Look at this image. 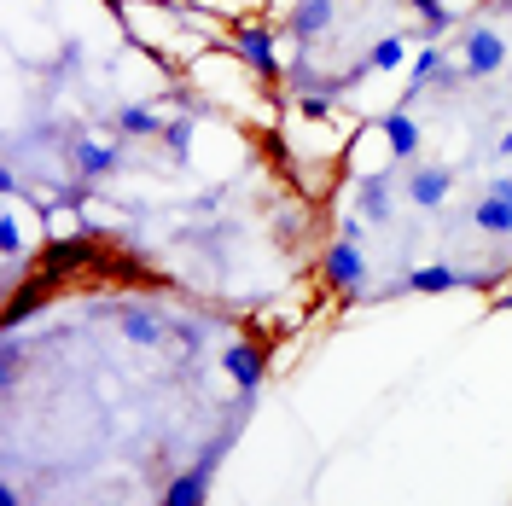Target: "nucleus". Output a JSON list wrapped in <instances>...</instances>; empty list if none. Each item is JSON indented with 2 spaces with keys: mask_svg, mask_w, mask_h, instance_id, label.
I'll list each match as a JSON object with an SVG mask.
<instances>
[{
  "mask_svg": "<svg viewBox=\"0 0 512 506\" xmlns=\"http://www.w3.org/2000/svg\"><path fill=\"white\" fill-rule=\"evenodd\" d=\"M460 64H466V76H495L507 64V41L495 30H483V24H472L460 35Z\"/></svg>",
  "mask_w": 512,
  "mask_h": 506,
  "instance_id": "1",
  "label": "nucleus"
},
{
  "mask_svg": "<svg viewBox=\"0 0 512 506\" xmlns=\"http://www.w3.org/2000/svg\"><path fill=\"white\" fill-rule=\"evenodd\" d=\"M320 268H326V280L338 285V291H350V297H361V291H367V256L355 251V239H344V245H332Z\"/></svg>",
  "mask_w": 512,
  "mask_h": 506,
  "instance_id": "2",
  "label": "nucleus"
},
{
  "mask_svg": "<svg viewBox=\"0 0 512 506\" xmlns=\"http://www.w3.org/2000/svg\"><path fill=\"white\" fill-rule=\"evenodd\" d=\"M233 41H239V53L251 59V70L262 76V82H280V59H274V30H268V24H239V30H233Z\"/></svg>",
  "mask_w": 512,
  "mask_h": 506,
  "instance_id": "3",
  "label": "nucleus"
},
{
  "mask_svg": "<svg viewBox=\"0 0 512 506\" xmlns=\"http://www.w3.org/2000/svg\"><path fill=\"white\" fill-rule=\"evenodd\" d=\"M373 128H379L384 140H390V158H396V163H408V158L419 152V123L408 117V111H402V105H396V111H384Z\"/></svg>",
  "mask_w": 512,
  "mask_h": 506,
  "instance_id": "4",
  "label": "nucleus"
},
{
  "mask_svg": "<svg viewBox=\"0 0 512 506\" xmlns=\"http://www.w3.org/2000/svg\"><path fill=\"white\" fill-rule=\"evenodd\" d=\"M123 338H128V344H140V349H158L163 338H169V326H163L146 303H134V309L123 315Z\"/></svg>",
  "mask_w": 512,
  "mask_h": 506,
  "instance_id": "5",
  "label": "nucleus"
},
{
  "mask_svg": "<svg viewBox=\"0 0 512 506\" xmlns=\"http://www.w3.org/2000/svg\"><path fill=\"white\" fill-rule=\"evenodd\" d=\"M448 187H454V175H448V169H437V163L414 169V181H408V192H414L419 210H437V204L448 198Z\"/></svg>",
  "mask_w": 512,
  "mask_h": 506,
  "instance_id": "6",
  "label": "nucleus"
},
{
  "mask_svg": "<svg viewBox=\"0 0 512 506\" xmlns=\"http://www.w3.org/2000/svg\"><path fill=\"white\" fill-rule=\"evenodd\" d=\"M472 227H483V233H495V239H501V233H512V198H501V192H489V198H483L478 210H472Z\"/></svg>",
  "mask_w": 512,
  "mask_h": 506,
  "instance_id": "7",
  "label": "nucleus"
},
{
  "mask_svg": "<svg viewBox=\"0 0 512 506\" xmlns=\"http://www.w3.org/2000/svg\"><path fill=\"white\" fill-rule=\"evenodd\" d=\"M355 204H361V216L384 222V216H390V175H367L361 192H355Z\"/></svg>",
  "mask_w": 512,
  "mask_h": 506,
  "instance_id": "8",
  "label": "nucleus"
},
{
  "mask_svg": "<svg viewBox=\"0 0 512 506\" xmlns=\"http://www.w3.org/2000/svg\"><path fill=\"white\" fill-rule=\"evenodd\" d=\"M204 495H210V466H198V472L175 477V483L163 489V501H169V506H192V501H204Z\"/></svg>",
  "mask_w": 512,
  "mask_h": 506,
  "instance_id": "9",
  "label": "nucleus"
},
{
  "mask_svg": "<svg viewBox=\"0 0 512 506\" xmlns=\"http://www.w3.org/2000/svg\"><path fill=\"white\" fill-rule=\"evenodd\" d=\"M454 285H478V280L460 274V268H414L408 274V291H454Z\"/></svg>",
  "mask_w": 512,
  "mask_h": 506,
  "instance_id": "10",
  "label": "nucleus"
},
{
  "mask_svg": "<svg viewBox=\"0 0 512 506\" xmlns=\"http://www.w3.org/2000/svg\"><path fill=\"white\" fill-rule=\"evenodd\" d=\"M326 24H332V0H303V6L291 12V35H297V41H309V35L326 30Z\"/></svg>",
  "mask_w": 512,
  "mask_h": 506,
  "instance_id": "11",
  "label": "nucleus"
},
{
  "mask_svg": "<svg viewBox=\"0 0 512 506\" xmlns=\"http://www.w3.org/2000/svg\"><path fill=\"white\" fill-rule=\"evenodd\" d=\"M227 373L245 384V390H256V379H262V355H256L251 344H239V349H227Z\"/></svg>",
  "mask_w": 512,
  "mask_h": 506,
  "instance_id": "12",
  "label": "nucleus"
},
{
  "mask_svg": "<svg viewBox=\"0 0 512 506\" xmlns=\"http://www.w3.org/2000/svg\"><path fill=\"white\" fill-rule=\"evenodd\" d=\"M76 163H82V175H88V181H99V175H111V169H117V152L82 140V146H76Z\"/></svg>",
  "mask_w": 512,
  "mask_h": 506,
  "instance_id": "13",
  "label": "nucleus"
},
{
  "mask_svg": "<svg viewBox=\"0 0 512 506\" xmlns=\"http://www.w3.org/2000/svg\"><path fill=\"white\" fill-rule=\"evenodd\" d=\"M117 128H123V134H140V140H146V134H163V117H152L146 105H128L123 117H117Z\"/></svg>",
  "mask_w": 512,
  "mask_h": 506,
  "instance_id": "14",
  "label": "nucleus"
},
{
  "mask_svg": "<svg viewBox=\"0 0 512 506\" xmlns=\"http://www.w3.org/2000/svg\"><path fill=\"white\" fill-rule=\"evenodd\" d=\"M402 59H408V41H402V35H384L379 47L367 53V64H373V70H396Z\"/></svg>",
  "mask_w": 512,
  "mask_h": 506,
  "instance_id": "15",
  "label": "nucleus"
},
{
  "mask_svg": "<svg viewBox=\"0 0 512 506\" xmlns=\"http://www.w3.org/2000/svg\"><path fill=\"white\" fill-rule=\"evenodd\" d=\"M495 192H501V198H512V175H501V181H495Z\"/></svg>",
  "mask_w": 512,
  "mask_h": 506,
  "instance_id": "16",
  "label": "nucleus"
},
{
  "mask_svg": "<svg viewBox=\"0 0 512 506\" xmlns=\"http://www.w3.org/2000/svg\"><path fill=\"white\" fill-rule=\"evenodd\" d=\"M507 152H512V128H507Z\"/></svg>",
  "mask_w": 512,
  "mask_h": 506,
  "instance_id": "17",
  "label": "nucleus"
},
{
  "mask_svg": "<svg viewBox=\"0 0 512 506\" xmlns=\"http://www.w3.org/2000/svg\"><path fill=\"white\" fill-rule=\"evenodd\" d=\"M507 303H512V285H507Z\"/></svg>",
  "mask_w": 512,
  "mask_h": 506,
  "instance_id": "18",
  "label": "nucleus"
}]
</instances>
